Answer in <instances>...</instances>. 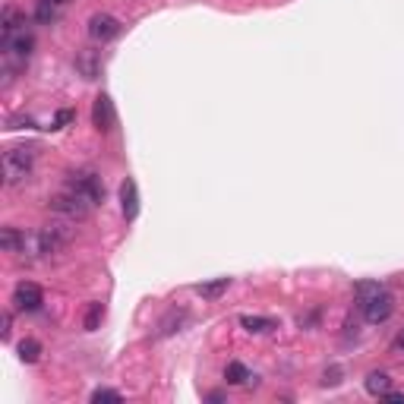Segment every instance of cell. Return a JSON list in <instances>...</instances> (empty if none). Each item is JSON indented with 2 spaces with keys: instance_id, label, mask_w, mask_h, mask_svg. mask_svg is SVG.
Instances as JSON below:
<instances>
[{
  "instance_id": "cell-21",
  "label": "cell",
  "mask_w": 404,
  "mask_h": 404,
  "mask_svg": "<svg viewBox=\"0 0 404 404\" xmlns=\"http://www.w3.org/2000/svg\"><path fill=\"white\" fill-rule=\"evenodd\" d=\"M92 401H95V404H101V401H123V395L114 392V388H95V392H92Z\"/></svg>"
},
{
  "instance_id": "cell-26",
  "label": "cell",
  "mask_w": 404,
  "mask_h": 404,
  "mask_svg": "<svg viewBox=\"0 0 404 404\" xmlns=\"http://www.w3.org/2000/svg\"><path fill=\"white\" fill-rule=\"evenodd\" d=\"M10 328H13V316L4 313V338H10Z\"/></svg>"
},
{
  "instance_id": "cell-3",
  "label": "cell",
  "mask_w": 404,
  "mask_h": 404,
  "mask_svg": "<svg viewBox=\"0 0 404 404\" xmlns=\"http://www.w3.org/2000/svg\"><path fill=\"white\" fill-rule=\"evenodd\" d=\"M32 48H35V38H32L29 29H19V32H10V35H0V51H4V61H6V79L13 76V70L26 67Z\"/></svg>"
},
{
  "instance_id": "cell-18",
  "label": "cell",
  "mask_w": 404,
  "mask_h": 404,
  "mask_svg": "<svg viewBox=\"0 0 404 404\" xmlns=\"http://www.w3.org/2000/svg\"><path fill=\"white\" fill-rule=\"evenodd\" d=\"M19 360L23 363H38V357H41V344L35 341V338H26V341H19Z\"/></svg>"
},
{
  "instance_id": "cell-11",
  "label": "cell",
  "mask_w": 404,
  "mask_h": 404,
  "mask_svg": "<svg viewBox=\"0 0 404 404\" xmlns=\"http://www.w3.org/2000/svg\"><path fill=\"white\" fill-rule=\"evenodd\" d=\"M70 0H35V23L54 26L61 19V13L67 10Z\"/></svg>"
},
{
  "instance_id": "cell-2",
  "label": "cell",
  "mask_w": 404,
  "mask_h": 404,
  "mask_svg": "<svg viewBox=\"0 0 404 404\" xmlns=\"http://www.w3.org/2000/svg\"><path fill=\"white\" fill-rule=\"evenodd\" d=\"M73 224L76 222L61 218V222H51L41 227V231L29 234V249H32V256H54V253H61V249H67L73 234H76Z\"/></svg>"
},
{
  "instance_id": "cell-16",
  "label": "cell",
  "mask_w": 404,
  "mask_h": 404,
  "mask_svg": "<svg viewBox=\"0 0 404 404\" xmlns=\"http://www.w3.org/2000/svg\"><path fill=\"white\" fill-rule=\"evenodd\" d=\"M231 288V278H215V281H205V284H196V294L202 300H218L222 294Z\"/></svg>"
},
{
  "instance_id": "cell-14",
  "label": "cell",
  "mask_w": 404,
  "mask_h": 404,
  "mask_svg": "<svg viewBox=\"0 0 404 404\" xmlns=\"http://www.w3.org/2000/svg\"><path fill=\"white\" fill-rule=\"evenodd\" d=\"M240 326L253 335H266V332H275L278 322L271 316H240Z\"/></svg>"
},
{
  "instance_id": "cell-6",
  "label": "cell",
  "mask_w": 404,
  "mask_h": 404,
  "mask_svg": "<svg viewBox=\"0 0 404 404\" xmlns=\"http://www.w3.org/2000/svg\"><path fill=\"white\" fill-rule=\"evenodd\" d=\"M123 32V23L111 13H95L89 19V38L98 41V45H108V41H114L117 35Z\"/></svg>"
},
{
  "instance_id": "cell-9",
  "label": "cell",
  "mask_w": 404,
  "mask_h": 404,
  "mask_svg": "<svg viewBox=\"0 0 404 404\" xmlns=\"http://www.w3.org/2000/svg\"><path fill=\"white\" fill-rule=\"evenodd\" d=\"M92 123L101 130V133H111L114 123H117V114H114V101L108 95H98L95 98V108H92Z\"/></svg>"
},
{
  "instance_id": "cell-8",
  "label": "cell",
  "mask_w": 404,
  "mask_h": 404,
  "mask_svg": "<svg viewBox=\"0 0 404 404\" xmlns=\"http://www.w3.org/2000/svg\"><path fill=\"white\" fill-rule=\"evenodd\" d=\"M13 304H16L19 313H38L41 304H45V291L32 281H19L16 291H13Z\"/></svg>"
},
{
  "instance_id": "cell-10",
  "label": "cell",
  "mask_w": 404,
  "mask_h": 404,
  "mask_svg": "<svg viewBox=\"0 0 404 404\" xmlns=\"http://www.w3.org/2000/svg\"><path fill=\"white\" fill-rule=\"evenodd\" d=\"M120 212L127 222H136L139 218V187L133 177H127L120 183Z\"/></svg>"
},
{
  "instance_id": "cell-25",
  "label": "cell",
  "mask_w": 404,
  "mask_h": 404,
  "mask_svg": "<svg viewBox=\"0 0 404 404\" xmlns=\"http://www.w3.org/2000/svg\"><path fill=\"white\" fill-rule=\"evenodd\" d=\"M392 351H395V354H404V328H401L398 335H395V341H392Z\"/></svg>"
},
{
  "instance_id": "cell-17",
  "label": "cell",
  "mask_w": 404,
  "mask_h": 404,
  "mask_svg": "<svg viewBox=\"0 0 404 404\" xmlns=\"http://www.w3.org/2000/svg\"><path fill=\"white\" fill-rule=\"evenodd\" d=\"M388 388H392V376H388V373H379L376 370V373H370V376H366V392L376 395V398H382Z\"/></svg>"
},
{
  "instance_id": "cell-13",
  "label": "cell",
  "mask_w": 404,
  "mask_h": 404,
  "mask_svg": "<svg viewBox=\"0 0 404 404\" xmlns=\"http://www.w3.org/2000/svg\"><path fill=\"white\" fill-rule=\"evenodd\" d=\"M29 19L23 10H16V6H4V13H0V35H10V32H19V29H26Z\"/></svg>"
},
{
  "instance_id": "cell-1",
  "label": "cell",
  "mask_w": 404,
  "mask_h": 404,
  "mask_svg": "<svg viewBox=\"0 0 404 404\" xmlns=\"http://www.w3.org/2000/svg\"><path fill=\"white\" fill-rule=\"evenodd\" d=\"M354 294H357L360 313H363V319L370 322V326H379V322H385L388 316L395 313V297L382 288L379 281H360Z\"/></svg>"
},
{
  "instance_id": "cell-23",
  "label": "cell",
  "mask_w": 404,
  "mask_h": 404,
  "mask_svg": "<svg viewBox=\"0 0 404 404\" xmlns=\"http://www.w3.org/2000/svg\"><path fill=\"white\" fill-rule=\"evenodd\" d=\"M26 127H35V120H29V117H10V130H26Z\"/></svg>"
},
{
  "instance_id": "cell-24",
  "label": "cell",
  "mask_w": 404,
  "mask_h": 404,
  "mask_svg": "<svg viewBox=\"0 0 404 404\" xmlns=\"http://www.w3.org/2000/svg\"><path fill=\"white\" fill-rule=\"evenodd\" d=\"M382 398H385V401H392V404H404V392H392V388H388V392L382 395Z\"/></svg>"
},
{
  "instance_id": "cell-19",
  "label": "cell",
  "mask_w": 404,
  "mask_h": 404,
  "mask_svg": "<svg viewBox=\"0 0 404 404\" xmlns=\"http://www.w3.org/2000/svg\"><path fill=\"white\" fill-rule=\"evenodd\" d=\"M183 319H187V310H171V313H167V319H161V326H158L161 332H158V335H171V332H177Z\"/></svg>"
},
{
  "instance_id": "cell-12",
  "label": "cell",
  "mask_w": 404,
  "mask_h": 404,
  "mask_svg": "<svg viewBox=\"0 0 404 404\" xmlns=\"http://www.w3.org/2000/svg\"><path fill=\"white\" fill-rule=\"evenodd\" d=\"M0 249H4V253H26L29 237L23 231H16V227H4V231H0Z\"/></svg>"
},
{
  "instance_id": "cell-20",
  "label": "cell",
  "mask_w": 404,
  "mask_h": 404,
  "mask_svg": "<svg viewBox=\"0 0 404 404\" xmlns=\"http://www.w3.org/2000/svg\"><path fill=\"white\" fill-rule=\"evenodd\" d=\"M101 319H105V306H101V304H92L89 313H86V332H95V328L101 326Z\"/></svg>"
},
{
  "instance_id": "cell-22",
  "label": "cell",
  "mask_w": 404,
  "mask_h": 404,
  "mask_svg": "<svg viewBox=\"0 0 404 404\" xmlns=\"http://www.w3.org/2000/svg\"><path fill=\"white\" fill-rule=\"evenodd\" d=\"M73 117H76V114H73V111H70V108H63V111H57V117H54V123H51V130H63V127H67V123L73 120Z\"/></svg>"
},
{
  "instance_id": "cell-15",
  "label": "cell",
  "mask_w": 404,
  "mask_h": 404,
  "mask_svg": "<svg viewBox=\"0 0 404 404\" xmlns=\"http://www.w3.org/2000/svg\"><path fill=\"white\" fill-rule=\"evenodd\" d=\"M224 379H227V385H249V382H256V376L240 363V360H231V363H227Z\"/></svg>"
},
{
  "instance_id": "cell-4",
  "label": "cell",
  "mask_w": 404,
  "mask_h": 404,
  "mask_svg": "<svg viewBox=\"0 0 404 404\" xmlns=\"http://www.w3.org/2000/svg\"><path fill=\"white\" fill-rule=\"evenodd\" d=\"M35 167V145H13L4 152V180L6 187H16L32 177Z\"/></svg>"
},
{
  "instance_id": "cell-7",
  "label": "cell",
  "mask_w": 404,
  "mask_h": 404,
  "mask_svg": "<svg viewBox=\"0 0 404 404\" xmlns=\"http://www.w3.org/2000/svg\"><path fill=\"white\" fill-rule=\"evenodd\" d=\"M67 183H70L73 190H79V193H83L92 205H101V202H105V183H101L98 174H92V171H86V174H70Z\"/></svg>"
},
{
  "instance_id": "cell-5",
  "label": "cell",
  "mask_w": 404,
  "mask_h": 404,
  "mask_svg": "<svg viewBox=\"0 0 404 404\" xmlns=\"http://www.w3.org/2000/svg\"><path fill=\"white\" fill-rule=\"evenodd\" d=\"M48 209H54L57 215H61V218H70V222H83V218L89 215L95 205L86 200L79 190H73L70 183H63L61 193H54V196L48 200Z\"/></svg>"
}]
</instances>
